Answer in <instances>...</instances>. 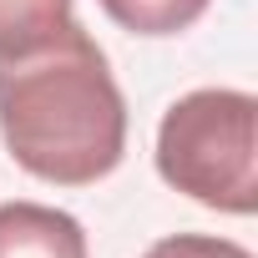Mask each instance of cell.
Returning <instances> with one entry per match:
<instances>
[{
    "label": "cell",
    "mask_w": 258,
    "mask_h": 258,
    "mask_svg": "<svg viewBox=\"0 0 258 258\" xmlns=\"http://www.w3.org/2000/svg\"><path fill=\"white\" fill-rule=\"evenodd\" d=\"M0 142L56 187H91L121 167L126 96L86 26L66 21L41 46L0 56Z\"/></svg>",
    "instance_id": "1"
},
{
    "label": "cell",
    "mask_w": 258,
    "mask_h": 258,
    "mask_svg": "<svg viewBox=\"0 0 258 258\" xmlns=\"http://www.w3.org/2000/svg\"><path fill=\"white\" fill-rule=\"evenodd\" d=\"M157 177L182 198L248 218L258 208V96L198 86L157 121Z\"/></svg>",
    "instance_id": "2"
},
{
    "label": "cell",
    "mask_w": 258,
    "mask_h": 258,
    "mask_svg": "<svg viewBox=\"0 0 258 258\" xmlns=\"http://www.w3.org/2000/svg\"><path fill=\"white\" fill-rule=\"evenodd\" d=\"M71 21V0H0V56H21Z\"/></svg>",
    "instance_id": "5"
},
{
    "label": "cell",
    "mask_w": 258,
    "mask_h": 258,
    "mask_svg": "<svg viewBox=\"0 0 258 258\" xmlns=\"http://www.w3.org/2000/svg\"><path fill=\"white\" fill-rule=\"evenodd\" d=\"M142 258H253L243 243L233 238H213V233H172V238H157Z\"/></svg>",
    "instance_id": "6"
},
{
    "label": "cell",
    "mask_w": 258,
    "mask_h": 258,
    "mask_svg": "<svg viewBox=\"0 0 258 258\" xmlns=\"http://www.w3.org/2000/svg\"><path fill=\"white\" fill-rule=\"evenodd\" d=\"M0 258H91L86 228L66 208L46 203H0Z\"/></svg>",
    "instance_id": "3"
},
{
    "label": "cell",
    "mask_w": 258,
    "mask_h": 258,
    "mask_svg": "<svg viewBox=\"0 0 258 258\" xmlns=\"http://www.w3.org/2000/svg\"><path fill=\"white\" fill-rule=\"evenodd\" d=\"M96 6L132 36H177L208 16L213 0H96Z\"/></svg>",
    "instance_id": "4"
}]
</instances>
